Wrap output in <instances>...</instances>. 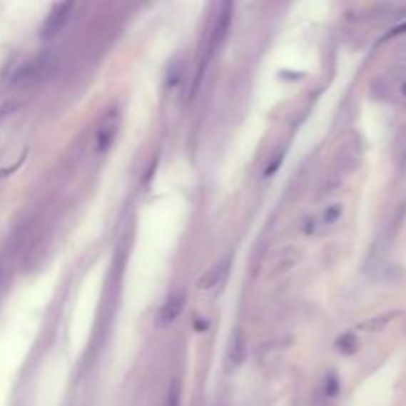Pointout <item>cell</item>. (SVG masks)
Here are the masks:
<instances>
[{
	"label": "cell",
	"mask_w": 406,
	"mask_h": 406,
	"mask_svg": "<svg viewBox=\"0 0 406 406\" xmlns=\"http://www.w3.org/2000/svg\"><path fill=\"white\" fill-rule=\"evenodd\" d=\"M392 315L395 313H387V315H379V318H375L372 321H369V323H365V329H380V327H385L387 323H389L390 319H392Z\"/></svg>",
	"instance_id": "6"
},
{
	"label": "cell",
	"mask_w": 406,
	"mask_h": 406,
	"mask_svg": "<svg viewBox=\"0 0 406 406\" xmlns=\"http://www.w3.org/2000/svg\"><path fill=\"white\" fill-rule=\"evenodd\" d=\"M357 347H359V341H357V337L353 333H345L337 339V349L341 351V353H347L351 355L357 351Z\"/></svg>",
	"instance_id": "5"
},
{
	"label": "cell",
	"mask_w": 406,
	"mask_h": 406,
	"mask_svg": "<svg viewBox=\"0 0 406 406\" xmlns=\"http://www.w3.org/2000/svg\"><path fill=\"white\" fill-rule=\"evenodd\" d=\"M71 9H73V4H71V2L56 4V6L52 9V12H50V16L46 18L44 28H42V36H44V38H52V36L58 34V32L64 28V24L68 22Z\"/></svg>",
	"instance_id": "1"
},
{
	"label": "cell",
	"mask_w": 406,
	"mask_h": 406,
	"mask_svg": "<svg viewBox=\"0 0 406 406\" xmlns=\"http://www.w3.org/2000/svg\"><path fill=\"white\" fill-rule=\"evenodd\" d=\"M341 216V204H333L331 206V210L325 212V220L327 224H331V222H335L337 218Z\"/></svg>",
	"instance_id": "8"
},
{
	"label": "cell",
	"mask_w": 406,
	"mask_h": 406,
	"mask_svg": "<svg viewBox=\"0 0 406 406\" xmlns=\"http://www.w3.org/2000/svg\"><path fill=\"white\" fill-rule=\"evenodd\" d=\"M183 305H185V295H183V293H175V295H171V298L165 301V305L161 308V313H159L161 325H168V323H173V321L178 318V313L183 311Z\"/></svg>",
	"instance_id": "2"
},
{
	"label": "cell",
	"mask_w": 406,
	"mask_h": 406,
	"mask_svg": "<svg viewBox=\"0 0 406 406\" xmlns=\"http://www.w3.org/2000/svg\"><path fill=\"white\" fill-rule=\"evenodd\" d=\"M0 275H2V274H0Z\"/></svg>",
	"instance_id": "9"
},
{
	"label": "cell",
	"mask_w": 406,
	"mask_h": 406,
	"mask_svg": "<svg viewBox=\"0 0 406 406\" xmlns=\"http://www.w3.org/2000/svg\"><path fill=\"white\" fill-rule=\"evenodd\" d=\"M242 357H244V343H242V335L236 333V335L230 339L228 351H226V371H234L238 369V365L242 362Z\"/></svg>",
	"instance_id": "3"
},
{
	"label": "cell",
	"mask_w": 406,
	"mask_h": 406,
	"mask_svg": "<svg viewBox=\"0 0 406 406\" xmlns=\"http://www.w3.org/2000/svg\"><path fill=\"white\" fill-rule=\"evenodd\" d=\"M226 268H228L226 262L210 268V270H208V272H206V274L198 280V288H201V290H210V288H214V285H218L222 280V275L226 274Z\"/></svg>",
	"instance_id": "4"
},
{
	"label": "cell",
	"mask_w": 406,
	"mask_h": 406,
	"mask_svg": "<svg viewBox=\"0 0 406 406\" xmlns=\"http://www.w3.org/2000/svg\"><path fill=\"white\" fill-rule=\"evenodd\" d=\"M325 392H327V397H335L337 392H339V380H337L335 375H331V377H327Z\"/></svg>",
	"instance_id": "7"
}]
</instances>
